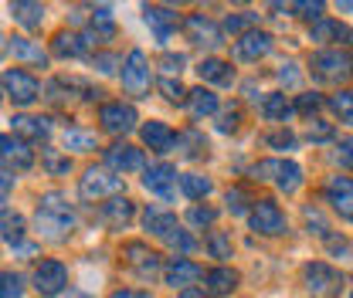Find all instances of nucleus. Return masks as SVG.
<instances>
[{"instance_id":"obj_1","label":"nucleus","mask_w":353,"mask_h":298,"mask_svg":"<svg viewBox=\"0 0 353 298\" xmlns=\"http://www.w3.org/2000/svg\"><path fill=\"white\" fill-rule=\"evenodd\" d=\"M34 224H38L41 237H48V241H65L75 231V213L65 204L61 193H44L38 211H34Z\"/></svg>"},{"instance_id":"obj_2","label":"nucleus","mask_w":353,"mask_h":298,"mask_svg":"<svg viewBox=\"0 0 353 298\" xmlns=\"http://www.w3.org/2000/svg\"><path fill=\"white\" fill-rule=\"evenodd\" d=\"M143 227H146L153 237H160L167 248H174L176 255H190V251H197V241H194L187 231H180V224H176L174 213L157 211V207H146V213H143Z\"/></svg>"},{"instance_id":"obj_3","label":"nucleus","mask_w":353,"mask_h":298,"mask_svg":"<svg viewBox=\"0 0 353 298\" xmlns=\"http://www.w3.org/2000/svg\"><path fill=\"white\" fill-rule=\"evenodd\" d=\"M309 68H312V75L323 78V82H347L353 75V58H350V51L326 47V51H316V54H312Z\"/></svg>"},{"instance_id":"obj_4","label":"nucleus","mask_w":353,"mask_h":298,"mask_svg":"<svg viewBox=\"0 0 353 298\" xmlns=\"http://www.w3.org/2000/svg\"><path fill=\"white\" fill-rule=\"evenodd\" d=\"M303 278H306V288L312 298H340V292H343V275L333 264H326V261L306 264Z\"/></svg>"},{"instance_id":"obj_5","label":"nucleus","mask_w":353,"mask_h":298,"mask_svg":"<svg viewBox=\"0 0 353 298\" xmlns=\"http://www.w3.org/2000/svg\"><path fill=\"white\" fill-rule=\"evenodd\" d=\"M252 176H255V180H275L279 190L296 193L299 183H303V167L292 163V160H262V163L252 167Z\"/></svg>"},{"instance_id":"obj_6","label":"nucleus","mask_w":353,"mask_h":298,"mask_svg":"<svg viewBox=\"0 0 353 298\" xmlns=\"http://www.w3.org/2000/svg\"><path fill=\"white\" fill-rule=\"evenodd\" d=\"M79 193L85 200H102V197H119L123 193V176H116L105 167H92L85 170L82 183H79Z\"/></svg>"},{"instance_id":"obj_7","label":"nucleus","mask_w":353,"mask_h":298,"mask_svg":"<svg viewBox=\"0 0 353 298\" xmlns=\"http://www.w3.org/2000/svg\"><path fill=\"white\" fill-rule=\"evenodd\" d=\"M123 88L132 98H143L150 92V61L139 47H132L126 54V61H123Z\"/></svg>"},{"instance_id":"obj_8","label":"nucleus","mask_w":353,"mask_h":298,"mask_svg":"<svg viewBox=\"0 0 353 298\" xmlns=\"http://www.w3.org/2000/svg\"><path fill=\"white\" fill-rule=\"evenodd\" d=\"M65 285H68V268H65L61 261L48 257V261H41V264L34 268V288H38L44 298L61 295Z\"/></svg>"},{"instance_id":"obj_9","label":"nucleus","mask_w":353,"mask_h":298,"mask_svg":"<svg viewBox=\"0 0 353 298\" xmlns=\"http://www.w3.org/2000/svg\"><path fill=\"white\" fill-rule=\"evenodd\" d=\"M0 85L7 88V95L17 102V105H34L38 102V78L34 75H28V72H21V68H7L3 72V78H0Z\"/></svg>"},{"instance_id":"obj_10","label":"nucleus","mask_w":353,"mask_h":298,"mask_svg":"<svg viewBox=\"0 0 353 298\" xmlns=\"http://www.w3.org/2000/svg\"><path fill=\"white\" fill-rule=\"evenodd\" d=\"M99 123L105 132H112V136H126L136 129V109L126 105V102H105L102 109H99Z\"/></svg>"},{"instance_id":"obj_11","label":"nucleus","mask_w":353,"mask_h":298,"mask_svg":"<svg viewBox=\"0 0 353 298\" xmlns=\"http://www.w3.org/2000/svg\"><path fill=\"white\" fill-rule=\"evenodd\" d=\"M248 220H252V231H259V234H268V237L285 234V213L279 211V204H272V200H255Z\"/></svg>"},{"instance_id":"obj_12","label":"nucleus","mask_w":353,"mask_h":298,"mask_svg":"<svg viewBox=\"0 0 353 298\" xmlns=\"http://www.w3.org/2000/svg\"><path fill=\"white\" fill-rule=\"evenodd\" d=\"M272 44L275 38L268 34V31H248V34H241L238 41H234V58L238 61H245V65H255V61H262L265 54L272 51Z\"/></svg>"},{"instance_id":"obj_13","label":"nucleus","mask_w":353,"mask_h":298,"mask_svg":"<svg viewBox=\"0 0 353 298\" xmlns=\"http://www.w3.org/2000/svg\"><path fill=\"white\" fill-rule=\"evenodd\" d=\"M183 31H187L190 41L201 44V47H221V44H224V31H221L211 17H204V14H190V17L183 21Z\"/></svg>"},{"instance_id":"obj_14","label":"nucleus","mask_w":353,"mask_h":298,"mask_svg":"<svg viewBox=\"0 0 353 298\" xmlns=\"http://www.w3.org/2000/svg\"><path fill=\"white\" fill-rule=\"evenodd\" d=\"M204 278V271H201V264H194V261H187V257H170L167 264H163V281L170 285V288H194V281H201Z\"/></svg>"},{"instance_id":"obj_15","label":"nucleus","mask_w":353,"mask_h":298,"mask_svg":"<svg viewBox=\"0 0 353 298\" xmlns=\"http://www.w3.org/2000/svg\"><path fill=\"white\" fill-rule=\"evenodd\" d=\"M326 204L353 224V180L350 176H330L326 183Z\"/></svg>"},{"instance_id":"obj_16","label":"nucleus","mask_w":353,"mask_h":298,"mask_svg":"<svg viewBox=\"0 0 353 298\" xmlns=\"http://www.w3.org/2000/svg\"><path fill=\"white\" fill-rule=\"evenodd\" d=\"M309 41L316 44H347L353 47V28L347 24H340V21H330V17H319L312 28H309Z\"/></svg>"},{"instance_id":"obj_17","label":"nucleus","mask_w":353,"mask_h":298,"mask_svg":"<svg viewBox=\"0 0 353 298\" xmlns=\"http://www.w3.org/2000/svg\"><path fill=\"white\" fill-rule=\"evenodd\" d=\"M123 261H126L130 268H136V275H139V278H153V275L160 271V255H157V251H150V248H146V244H139V241H132V244L123 248Z\"/></svg>"},{"instance_id":"obj_18","label":"nucleus","mask_w":353,"mask_h":298,"mask_svg":"<svg viewBox=\"0 0 353 298\" xmlns=\"http://www.w3.org/2000/svg\"><path fill=\"white\" fill-rule=\"evenodd\" d=\"M176 176H180L176 167H170V163H157V167H150V170L143 173V187H146L150 193H157V197H170Z\"/></svg>"},{"instance_id":"obj_19","label":"nucleus","mask_w":353,"mask_h":298,"mask_svg":"<svg viewBox=\"0 0 353 298\" xmlns=\"http://www.w3.org/2000/svg\"><path fill=\"white\" fill-rule=\"evenodd\" d=\"M105 163H109L112 173H136V170H143V153L136 146L119 142V146H109L105 149Z\"/></svg>"},{"instance_id":"obj_20","label":"nucleus","mask_w":353,"mask_h":298,"mask_svg":"<svg viewBox=\"0 0 353 298\" xmlns=\"http://www.w3.org/2000/svg\"><path fill=\"white\" fill-rule=\"evenodd\" d=\"M0 160H7L14 170H31L34 167V153L28 149V142H21L14 136H0Z\"/></svg>"},{"instance_id":"obj_21","label":"nucleus","mask_w":353,"mask_h":298,"mask_svg":"<svg viewBox=\"0 0 353 298\" xmlns=\"http://www.w3.org/2000/svg\"><path fill=\"white\" fill-rule=\"evenodd\" d=\"M14 132L21 136V142H38V139H48L51 132V119L44 116H14Z\"/></svg>"},{"instance_id":"obj_22","label":"nucleus","mask_w":353,"mask_h":298,"mask_svg":"<svg viewBox=\"0 0 353 298\" xmlns=\"http://www.w3.org/2000/svg\"><path fill=\"white\" fill-rule=\"evenodd\" d=\"M139 132H143V142H146L153 153H170V146H174V139H176L174 129L167 126V123H157V119H150Z\"/></svg>"},{"instance_id":"obj_23","label":"nucleus","mask_w":353,"mask_h":298,"mask_svg":"<svg viewBox=\"0 0 353 298\" xmlns=\"http://www.w3.org/2000/svg\"><path fill=\"white\" fill-rule=\"evenodd\" d=\"M132 213H136V204L126 200V197H112L109 204H102V217H105V224H109L112 231H123L132 220Z\"/></svg>"},{"instance_id":"obj_24","label":"nucleus","mask_w":353,"mask_h":298,"mask_svg":"<svg viewBox=\"0 0 353 298\" xmlns=\"http://www.w3.org/2000/svg\"><path fill=\"white\" fill-rule=\"evenodd\" d=\"M187 109H190V116L194 119H208V116H214L218 112V95L211 92V88H194V92H187Z\"/></svg>"},{"instance_id":"obj_25","label":"nucleus","mask_w":353,"mask_h":298,"mask_svg":"<svg viewBox=\"0 0 353 298\" xmlns=\"http://www.w3.org/2000/svg\"><path fill=\"white\" fill-rule=\"evenodd\" d=\"M51 51H54L58 58H82L88 51V41L82 34H75V31H58L54 41H51Z\"/></svg>"},{"instance_id":"obj_26","label":"nucleus","mask_w":353,"mask_h":298,"mask_svg":"<svg viewBox=\"0 0 353 298\" xmlns=\"http://www.w3.org/2000/svg\"><path fill=\"white\" fill-rule=\"evenodd\" d=\"M7 51L14 54V58H21V61H28V65H48V54H44L41 44H34L31 38H10L7 41Z\"/></svg>"},{"instance_id":"obj_27","label":"nucleus","mask_w":353,"mask_h":298,"mask_svg":"<svg viewBox=\"0 0 353 298\" xmlns=\"http://www.w3.org/2000/svg\"><path fill=\"white\" fill-rule=\"evenodd\" d=\"M197 75H201L204 82H214V85H231V82H234L231 65L221 61V58H204V61L197 65Z\"/></svg>"},{"instance_id":"obj_28","label":"nucleus","mask_w":353,"mask_h":298,"mask_svg":"<svg viewBox=\"0 0 353 298\" xmlns=\"http://www.w3.org/2000/svg\"><path fill=\"white\" fill-rule=\"evenodd\" d=\"M204 281H208V295H231V292L238 288V271L214 268V271L204 275Z\"/></svg>"},{"instance_id":"obj_29","label":"nucleus","mask_w":353,"mask_h":298,"mask_svg":"<svg viewBox=\"0 0 353 298\" xmlns=\"http://www.w3.org/2000/svg\"><path fill=\"white\" fill-rule=\"evenodd\" d=\"M10 14H14V21L24 24L28 31L41 28V21H44V7L41 3H31V0H17V3H10Z\"/></svg>"},{"instance_id":"obj_30","label":"nucleus","mask_w":353,"mask_h":298,"mask_svg":"<svg viewBox=\"0 0 353 298\" xmlns=\"http://www.w3.org/2000/svg\"><path fill=\"white\" fill-rule=\"evenodd\" d=\"M262 116L268 119V123H289L292 105H289V98H285L282 92H272V95H265L262 98Z\"/></svg>"},{"instance_id":"obj_31","label":"nucleus","mask_w":353,"mask_h":298,"mask_svg":"<svg viewBox=\"0 0 353 298\" xmlns=\"http://www.w3.org/2000/svg\"><path fill=\"white\" fill-rule=\"evenodd\" d=\"M24 231H28V224H24V217L17 211L0 213V234H3L7 244H21V241H24Z\"/></svg>"},{"instance_id":"obj_32","label":"nucleus","mask_w":353,"mask_h":298,"mask_svg":"<svg viewBox=\"0 0 353 298\" xmlns=\"http://www.w3.org/2000/svg\"><path fill=\"white\" fill-rule=\"evenodd\" d=\"M143 14H146V24H153V28H157V38H160V41H167V38H170V24H176L174 10H170V7H146Z\"/></svg>"},{"instance_id":"obj_33","label":"nucleus","mask_w":353,"mask_h":298,"mask_svg":"<svg viewBox=\"0 0 353 298\" xmlns=\"http://www.w3.org/2000/svg\"><path fill=\"white\" fill-rule=\"evenodd\" d=\"M180 190H183V197H190V200H204V197L211 193V180L201 176V173H180Z\"/></svg>"},{"instance_id":"obj_34","label":"nucleus","mask_w":353,"mask_h":298,"mask_svg":"<svg viewBox=\"0 0 353 298\" xmlns=\"http://www.w3.org/2000/svg\"><path fill=\"white\" fill-rule=\"evenodd\" d=\"M61 146H65V149H75V153H85V149H95V146H99V139H95V132H85V129H65Z\"/></svg>"},{"instance_id":"obj_35","label":"nucleus","mask_w":353,"mask_h":298,"mask_svg":"<svg viewBox=\"0 0 353 298\" xmlns=\"http://www.w3.org/2000/svg\"><path fill=\"white\" fill-rule=\"evenodd\" d=\"M255 24H259V14H252V10L224 17V31L228 34H248V31H255Z\"/></svg>"},{"instance_id":"obj_36","label":"nucleus","mask_w":353,"mask_h":298,"mask_svg":"<svg viewBox=\"0 0 353 298\" xmlns=\"http://www.w3.org/2000/svg\"><path fill=\"white\" fill-rule=\"evenodd\" d=\"M174 142L176 146H187V149H183V156H190V160L208 156V139H204L201 132H194V129H190V132H183V136H176Z\"/></svg>"},{"instance_id":"obj_37","label":"nucleus","mask_w":353,"mask_h":298,"mask_svg":"<svg viewBox=\"0 0 353 298\" xmlns=\"http://www.w3.org/2000/svg\"><path fill=\"white\" fill-rule=\"evenodd\" d=\"M208 255L218 257V261H228V257L234 255V244H231V237L224 231H211L208 234Z\"/></svg>"},{"instance_id":"obj_38","label":"nucleus","mask_w":353,"mask_h":298,"mask_svg":"<svg viewBox=\"0 0 353 298\" xmlns=\"http://www.w3.org/2000/svg\"><path fill=\"white\" fill-rule=\"evenodd\" d=\"M0 298H24V278L17 271H0Z\"/></svg>"},{"instance_id":"obj_39","label":"nucleus","mask_w":353,"mask_h":298,"mask_svg":"<svg viewBox=\"0 0 353 298\" xmlns=\"http://www.w3.org/2000/svg\"><path fill=\"white\" fill-rule=\"evenodd\" d=\"M330 109L340 116V123L353 126V92H336V95L330 98Z\"/></svg>"},{"instance_id":"obj_40","label":"nucleus","mask_w":353,"mask_h":298,"mask_svg":"<svg viewBox=\"0 0 353 298\" xmlns=\"http://www.w3.org/2000/svg\"><path fill=\"white\" fill-rule=\"evenodd\" d=\"M41 163H44V170L51 173V176H61V173L72 170V160H68V156H61L58 149H44Z\"/></svg>"},{"instance_id":"obj_41","label":"nucleus","mask_w":353,"mask_h":298,"mask_svg":"<svg viewBox=\"0 0 353 298\" xmlns=\"http://www.w3.org/2000/svg\"><path fill=\"white\" fill-rule=\"evenodd\" d=\"M218 220V211L214 207H201V204H194L190 211H187V224H194V227H211Z\"/></svg>"},{"instance_id":"obj_42","label":"nucleus","mask_w":353,"mask_h":298,"mask_svg":"<svg viewBox=\"0 0 353 298\" xmlns=\"http://www.w3.org/2000/svg\"><path fill=\"white\" fill-rule=\"evenodd\" d=\"M119 65H123V61H119V54H112V51H99V54H92V68H99L102 75H112Z\"/></svg>"},{"instance_id":"obj_43","label":"nucleus","mask_w":353,"mask_h":298,"mask_svg":"<svg viewBox=\"0 0 353 298\" xmlns=\"http://www.w3.org/2000/svg\"><path fill=\"white\" fill-rule=\"evenodd\" d=\"M265 142L275 146V149H296V136H292V129H275V132L265 136Z\"/></svg>"},{"instance_id":"obj_44","label":"nucleus","mask_w":353,"mask_h":298,"mask_svg":"<svg viewBox=\"0 0 353 298\" xmlns=\"http://www.w3.org/2000/svg\"><path fill=\"white\" fill-rule=\"evenodd\" d=\"M289 10H296L299 17H323V10H326V3L323 0H299V3H289Z\"/></svg>"},{"instance_id":"obj_45","label":"nucleus","mask_w":353,"mask_h":298,"mask_svg":"<svg viewBox=\"0 0 353 298\" xmlns=\"http://www.w3.org/2000/svg\"><path fill=\"white\" fill-rule=\"evenodd\" d=\"M279 82L285 88H296L303 82V75H299V65L296 61H282V68H279Z\"/></svg>"},{"instance_id":"obj_46","label":"nucleus","mask_w":353,"mask_h":298,"mask_svg":"<svg viewBox=\"0 0 353 298\" xmlns=\"http://www.w3.org/2000/svg\"><path fill=\"white\" fill-rule=\"evenodd\" d=\"M323 109V98L319 95H299V102H296V112H303V116H312V112H319Z\"/></svg>"},{"instance_id":"obj_47","label":"nucleus","mask_w":353,"mask_h":298,"mask_svg":"<svg viewBox=\"0 0 353 298\" xmlns=\"http://www.w3.org/2000/svg\"><path fill=\"white\" fill-rule=\"evenodd\" d=\"M309 139H312V142L333 139V126H330V123H323V119H312V123H309Z\"/></svg>"},{"instance_id":"obj_48","label":"nucleus","mask_w":353,"mask_h":298,"mask_svg":"<svg viewBox=\"0 0 353 298\" xmlns=\"http://www.w3.org/2000/svg\"><path fill=\"white\" fill-rule=\"evenodd\" d=\"M306 224L309 227H316V234H319V237H330V224L323 220V213L316 211V207H306Z\"/></svg>"},{"instance_id":"obj_49","label":"nucleus","mask_w":353,"mask_h":298,"mask_svg":"<svg viewBox=\"0 0 353 298\" xmlns=\"http://www.w3.org/2000/svg\"><path fill=\"white\" fill-rule=\"evenodd\" d=\"M336 160L353 170V136H343V139L336 142Z\"/></svg>"},{"instance_id":"obj_50","label":"nucleus","mask_w":353,"mask_h":298,"mask_svg":"<svg viewBox=\"0 0 353 298\" xmlns=\"http://www.w3.org/2000/svg\"><path fill=\"white\" fill-rule=\"evenodd\" d=\"M160 92H163L170 102H183V98H187L183 85H180V82H174V78H163V82H160Z\"/></svg>"},{"instance_id":"obj_51","label":"nucleus","mask_w":353,"mask_h":298,"mask_svg":"<svg viewBox=\"0 0 353 298\" xmlns=\"http://www.w3.org/2000/svg\"><path fill=\"white\" fill-rule=\"evenodd\" d=\"M228 207L234 213H245V207H248V197H245V190H228Z\"/></svg>"},{"instance_id":"obj_52","label":"nucleus","mask_w":353,"mask_h":298,"mask_svg":"<svg viewBox=\"0 0 353 298\" xmlns=\"http://www.w3.org/2000/svg\"><path fill=\"white\" fill-rule=\"evenodd\" d=\"M238 119H241V112H238V109H228V112H221L218 129L221 132H234V129H238Z\"/></svg>"},{"instance_id":"obj_53","label":"nucleus","mask_w":353,"mask_h":298,"mask_svg":"<svg viewBox=\"0 0 353 298\" xmlns=\"http://www.w3.org/2000/svg\"><path fill=\"white\" fill-rule=\"evenodd\" d=\"M183 61H187L183 54H163V58H160V68H163V72H170V75H176V72L183 68Z\"/></svg>"},{"instance_id":"obj_54","label":"nucleus","mask_w":353,"mask_h":298,"mask_svg":"<svg viewBox=\"0 0 353 298\" xmlns=\"http://www.w3.org/2000/svg\"><path fill=\"white\" fill-rule=\"evenodd\" d=\"M326 248H330L333 255L350 257V241H347V237H326Z\"/></svg>"},{"instance_id":"obj_55","label":"nucleus","mask_w":353,"mask_h":298,"mask_svg":"<svg viewBox=\"0 0 353 298\" xmlns=\"http://www.w3.org/2000/svg\"><path fill=\"white\" fill-rule=\"evenodd\" d=\"M10 187H14V173H10V170H3V167H0V200H7Z\"/></svg>"},{"instance_id":"obj_56","label":"nucleus","mask_w":353,"mask_h":298,"mask_svg":"<svg viewBox=\"0 0 353 298\" xmlns=\"http://www.w3.org/2000/svg\"><path fill=\"white\" fill-rule=\"evenodd\" d=\"M180 298H211V295H204L201 288H183V292H180Z\"/></svg>"},{"instance_id":"obj_57","label":"nucleus","mask_w":353,"mask_h":298,"mask_svg":"<svg viewBox=\"0 0 353 298\" xmlns=\"http://www.w3.org/2000/svg\"><path fill=\"white\" fill-rule=\"evenodd\" d=\"M109 298H139L136 292H130V288H119V292H112Z\"/></svg>"},{"instance_id":"obj_58","label":"nucleus","mask_w":353,"mask_h":298,"mask_svg":"<svg viewBox=\"0 0 353 298\" xmlns=\"http://www.w3.org/2000/svg\"><path fill=\"white\" fill-rule=\"evenodd\" d=\"M68 298H88L85 292H68Z\"/></svg>"},{"instance_id":"obj_59","label":"nucleus","mask_w":353,"mask_h":298,"mask_svg":"<svg viewBox=\"0 0 353 298\" xmlns=\"http://www.w3.org/2000/svg\"><path fill=\"white\" fill-rule=\"evenodd\" d=\"M3 51H7V41H3V38H0V58H3Z\"/></svg>"},{"instance_id":"obj_60","label":"nucleus","mask_w":353,"mask_h":298,"mask_svg":"<svg viewBox=\"0 0 353 298\" xmlns=\"http://www.w3.org/2000/svg\"><path fill=\"white\" fill-rule=\"evenodd\" d=\"M139 298H150V295H139Z\"/></svg>"}]
</instances>
